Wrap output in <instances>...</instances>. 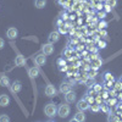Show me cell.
<instances>
[{"mask_svg":"<svg viewBox=\"0 0 122 122\" xmlns=\"http://www.w3.org/2000/svg\"><path fill=\"white\" fill-rule=\"evenodd\" d=\"M44 114L48 116V117H54L56 114H57V107L54 103H48L45 106H44Z\"/></svg>","mask_w":122,"mask_h":122,"instance_id":"obj_1","label":"cell"},{"mask_svg":"<svg viewBox=\"0 0 122 122\" xmlns=\"http://www.w3.org/2000/svg\"><path fill=\"white\" fill-rule=\"evenodd\" d=\"M70 112H71V107L67 104H62V105H60L57 107V115L61 118H66L70 115Z\"/></svg>","mask_w":122,"mask_h":122,"instance_id":"obj_2","label":"cell"},{"mask_svg":"<svg viewBox=\"0 0 122 122\" xmlns=\"http://www.w3.org/2000/svg\"><path fill=\"white\" fill-rule=\"evenodd\" d=\"M92 62H90V68L93 70H99L101 67V65H103V59H101L99 55H94L92 56Z\"/></svg>","mask_w":122,"mask_h":122,"instance_id":"obj_3","label":"cell"},{"mask_svg":"<svg viewBox=\"0 0 122 122\" xmlns=\"http://www.w3.org/2000/svg\"><path fill=\"white\" fill-rule=\"evenodd\" d=\"M77 110L78 111H87V110H89V107H90V104L88 103V100L84 98H82L81 100H78L77 101Z\"/></svg>","mask_w":122,"mask_h":122,"instance_id":"obj_4","label":"cell"},{"mask_svg":"<svg viewBox=\"0 0 122 122\" xmlns=\"http://www.w3.org/2000/svg\"><path fill=\"white\" fill-rule=\"evenodd\" d=\"M56 93H57V90H56V88H55L53 84H48V86L44 88V94H45L46 97H49V98L55 97Z\"/></svg>","mask_w":122,"mask_h":122,"instance_id":"obj_5","label":"cell"},{"mask_svg":"<svg viewBox=\"0 0 122 122\" xmlns=\"http://www.w3.org/2000/svg\"><path fill=\"white\" fill-rule=\"evenodd\" d=\"M42 51L45 55H51L54 53V44L53 43H49V42L46 44H43L42 45Z\"/></svg>","mask_w":122,"mask_h":122,"instance_id":"obj_6","label":"cell"},{"mask_svg":"<svg viewBox=\"0 0 122 122\" xmlns=\"http://www.w3.org/2000/svg\"><path fill=\"white\" fill-rule=\"evenodd\" d=\"M10 89H11L12 93H20L22 90V83L20 81H14L11 86H10Z\"/></svg>","mask_w":122,"mask_h":122,"instance_id":"obj_7","label":"cell"},{"mask_svg":"<svg viewBox=\"0 0 122 122\" xmlns=\"http://www.w3.org/2000/svg\"><path fill=\"white\" fill-rule=\"evenodd\" d=\"M17 36H18V30H17L15 27H10V28L6 30V37H7L9 39L14 40V39L17 38Z\"/></svg>","mask_w":122,"mask_h":122,"instance_id":"obj_8","label":"cell"},{"mask_svg":"<svg viewBox=\"0 0 122 122\" xmlns=\"http://www.w3.org/2000/svg\"><path fill=\"white\" fill-rule=\"evenodd\" d=\"M60 39V32H57V30H53V32H50L49 37H48V42L49 43H56L57 40Z\"/></svg>","mask_w":122,"mask_h":122,"instance_id":"obj_9","label":"cell"},{"mask_svg":"<svg viewBox=\"0 0 122 122\" xmlns=\"http://www.w3.org/2000/svg\"><path fill=\"white\" fill-rule=\"evenodd\" d=\"M0 86H3V87H9L11 86V82H10V78L9 76H6L5 73H1L0 75Z\"/></svg>","mask_w":122,"mask_h":122,"instance_id":"obj_10","label":"cell"},{"mask_svg":"<svg viewBox=\"0 0 122 122\" xmlns=\"http://www.w3.org/2000/svg\"><path fill=\"white\" fill-rule=\"evenodd\" d=\"M34 62L38 65V66H43L45 62H46V55L45 54H39L36 56L34 59Z\"/></svg>","mask_w":122,"mask_h":122,"instance_id":"obj_11","label":"cell"},{"mask_svg":"<svg viewBox=\"0 0 122 122\" xmlns=\"http://www.w3.org/2000/svg\"><path fill=\"white\" fill-rule=\"evenodd\" d=\"M65 100H66V103L67 104H72V103H75L76 101V93L75 92H68V93H66L65 94Z\"/></svg>","mask_w":122,"mask_h":122,"instance_id":"obj_12","label":"cell"},{"mask_svg":"<svg viewBox=\"0 0 122 122\" xmlns=\"http://www.w3.org/2000/svg\"><path fill=\"white\" fill-rule=\"evenodd\" d=\"M15 65L18 66V67L25 66V65H26V59H25V56L21 55V54H18V55L15 57Z\"/></svg>","mask_w":122,"mask_h":122,"instance_id":"obj_13","label":"cell"},{"mask_svg":"<svg viewBox=\"0 0 122 122\" xmlns=\"http://www.w3.org/2000/svg\"><path fill=\"white\" fill-rule=\"evenodd\" d=\"M10 104V97L7 94H0V106H9Z\"/></svg>","mask_w":122,"mask_h":122,"instance_id":"obj_14","label":"cell"},{"mask_svg":"<svg viewBox=\"0 0 122 122\" xmlns=\"http://www.w3.org/2000/svg\"><path fill=\"white\" fill-rule=\"evenodd\" d=\"M86 120V116H84V111H78V112L75 114L72 121H76V122H83Z\"/></svg>","mask_w":122,"mask_h":122,"instance_id":"obj_15","label":"cell"},{"mask_svg":"<svg viewBox=\"0 0 122 122\" xmlns=\"http://www.w3.org/2000/svg\"><path fill=\"white\" fill-rule=\"evenodd\" d=\"M39 68L38 67H30L29 70H28V76L30 77V78H37L38 76H39Z\"/></svg>","mask_w":122,"mask_h":122,"instance_id":"obj_16","label":"cell"},{"mask_svg":"<svg viewBox=\"0 0 122 122\" xmlns=\"http://www.w3.org/2000/svg\"><path fill=\"white\" fill-rule=\"evenodd\" d=\"M71 90H72L71 84H68V83H61V86H60V93L66 94V93H68V92H71Z\"/></svg>","mask_w":122,"mask_h":122,"instance_id":"obj_17","label":"cell"},{"mask_svg":"<svg viewBox=\"0 0 122 122\" xmlns=\"http://www.w3.org/2000/svg\"><path fill=\"white\" fill-rule=\"evenodd\" d=\"M46 5V0H34V6L37 9H44Z\"/></svg>","mask_w":122,"mask_h":122,"instance_id":"obj_18","label":"cell"},{"mask_svg":"<svg viewBox=\"0 0 122 122\" xmlns=\"http://www.w3.org/2000/svg\"><path fill=\"white\" fill-rule=\"evenodd\" d=\"M89 110H90V111H93V112H99V111H100V104H98V103L90 104Z\"/></svg>","mask_w":122,"mask_h":122,"instance_id":"obj_19","label":"cell"},{"mask_svg":"<svg viewBox=\"0 0 122 122\" xmlns=\"http://www.w3.org/2000/svg\"><path fill=\"white\" fill-rule=\"evenodd\" d=\"M104 81H107V82H114L115 78H114V76L107 71V72H105V75H104Z\"/></svg>","mask_w":122,"mask_h":122,"instance_id":"obj_20","label":"cell"},{"mask_svg":"<svg viewBox=\"0 0 122 122\" xmlns=\"http://www.w3.org/2000/svg\"><path fill=\"white\" fill-rule=\"evenodd\" d=\"M105 5H109L110 7H115L117 5V0H105Z\"/></svg>","mask_w":122,"mask_h":122,"instance_id":"obj_21","label":"cell"},{"mask_svg":"<svg viewBox=\"0 0 122 122\" xmlns=\"http://www.w3.org/2000/svg\"><path fill=\"white\" fill-rule=\"evenodd\" d=\"M105 104H107L109 106H115L116 105V99L112 98V99H106L105 100Z\"/></svg>","mask_w":122,"mask_h":122,"instance_id":"obj_22","label":"cell"},{"mask_svg":"<svg viewBox=\"0 0 122 122\" xmlns=\"http://www.w3.org/2000/svg\"><path fill=\"white\" fill-rule=\"evenodd\" d=\"M110 106L107 105V104H100V111H104V112H109L110 111V109H109Z\"/></svg>","mask_w":122,"mask_h":122,"instance_id":"obj_23","label":"cell"},{"mask_svg":"<svg viewBox=\"0 0 122 122\" xmlns=\"http://www.w3.org/2000/svg\"><path fill=\"white\" fill-rule=\"evenodd\" d=\"M93 89L95 90V93L98 94V93H100V92H103L104 88H103V86H100V84H94L93 86Z\"/></svg>","mask_w":122,"mask_h":122,"instance_id":"obj_24","label":"cell"},{"mask_svg":"<svg viewBox=\"0 0 122 122\" xmlns=\"http://www.w3.org/2000/svg\"><path fill=\"white\" fill-rule=\"evenodd\" d=\"M72 53H73V49H71V48H67V49L65 50V56H67L68 59H72V57H71V55H72Z\"/></svg>","mask_w":122,"mask_h":122,"instance_id":"obj_25","label":"cell"},{"mask_svg":"<svg viewBox=\"0 0 122 122\" xmlns=\"http://www.w3.org/2000/svg\"><path fill=\"white\" fill-rule=\"evenodd\" d=\"M86 84H87L89 88H92V87H93V84H94V78H90V77H88V79L86 81Z\"/></svg>","mask_w":122,"mask_h":122,"instance_id":"obj_26","label":"cell"},{"mask_svg":"<svg viewBox=\"0 0 122 122\" xmlns=\"http://www.w3.org/2000/svg\"><path fill=\"white\" fill-rule=\"evenodd\" d=\"M9 121H10V117L7 115H5V114L0 115V122H9Z\"/></svg>","mask_w":122,"mask_h":122,"instance_id":"obj_27","label":"cell"},{"mask_svg":"<svg viewBox=\"0 0 122 122\" xmlns=\"http://www.w3.org/2000/svg\"><path fill=\"white\" fill-rule=\"evenodd\" d=\"M97 71H98V70H93V68H92V71L88 73V77H90V78H94V77L97 76Z\"/></svg>","mask_w":122,"mask_h":122,"instance_id":"obj_28","label":"cell"},{"mask_svg":"<svg viewBox=\"0 0 122 122\" xmlns=\"http://www.w3.org/2000/svg\"><path fill=\"white\" fill-rule=\"evenodd\" d=\"M86 99L88 100V103H89V104H93V103H94V97H92V95H89V94H87Z\"/></svg>","mask_w":122,"mask_h":122,"instance_id":"obj_29","label":"cell"},{"mask_svg":"<svg viewBox=\"0 0 122 122\" xmlns=\"http://www.w3.org/2000/svg\"><path fill=\"white\" fill-rule=\"evenodd\" d=\"M59 32H60V33H66V32H67V29H66V27H65V26H60Z\"/></svg>","mask_w":122,"mask_h":122,"instance_id":"obj_30","label":"cell"},{"mask_svg":"<svg viewBox=\"0 0 122 122\" xmlns=\"http://www.w3.org/2000/svg\"><path fill=\"white\" fill-rule=\"evenodd\" d=\"M121 89H122V83L117 82L116 86H115V90H121Z\"/></svg>","mask_w":122,"mask_h":122,"instance_id":"obj_31","label":"cell"},{"mask_svg":"<svg viewBox=\"0 0 122 122\" xmlns=\"http://www.w3.org/2000/svg\"><path fill=\"white\" fill-rule=\"evenodd\" d=\"M4 44H5V43H4V39H3V38H0V50L4 48Z\"/></svg>","mask_w":122,"mask_h":122,"instance_id":"obj_32","label":"cell"},{"mask_svg":"<svg viewBox=\"0 0 122 122\" xmlns=\"http://www.w3.org/2000/svg\"><path fill=\"white\" fill-rule=\"evenodd\" d=\"M57 64H59L60 66H65V61H64L62 59H60V60L57 61Z\"/></svg>","mask_w":122,"mask_h":122,"instance_id":"obj_33","label":"cell"},{"mask_svg":"<svg viewBox=\"0 0 122 122\" xmlns=\"http://www.w3.org/2000/svg\"><path fill=\"white\" fill-rule=\"evenodd\" d=\"M101 98H103V95H98L97 97V103L98 104H101Z\"/></svg>","mask_w":122,"mask_h":122,"instance_id":"obj_34","label":"cell"},{"mask_svg":"<svg viewBox=\"0 0 122 122\" xmlns=\"http://www.w3.org/2000/svg\"><path fill=\"white\" fill-rule=\"evenodd\" d=\"M104 7H105V12H110V11H111V7H110L109 5H105Z\"/></svg>","mask_w":122,"mask_h":122,"instance_id":"obj_35","label":"cell"},{"mask_svg":"<svg viewBox=\"0 0 122 122\" xmlns=\"http://www.w3.org/2000/svg\"><path fill=\"white\" fill-rule=\"evenodd\" d=\"M98 15H99V17H100V18H104V17H105V15H106V12H99Z\"/></svg>","mask_w":122,"mask_h":122,"instance_id":"obj_36","label":"cell"},{"mask_svg":"<svg viewBox=\"0 0 122 122\" xmlns=\"http://www.w3.org/2000/svg\"><path fill=\"white\" fill-rule=\"evenodd\" d=\"M99 45H100L99 48H105V45H106V44H105L104 42H101V40H100V42H99Z\"/></svg>","mask_w":122,"mask_h":122,"instance_id":"obj_37","label":"cell"},{"mask_svg":"<svg viewBox=\"0 0 122 122\" xmlns=\"http://www.w3.org/2000/svg\"><path fill=\"white\" fill-rule=\"evenodd\" d=\"M99 27H100V28H104V27H106V23H105V22H101V23L99 25Z\"/></svg>","mask_w":122,"mask_h":122,"instance_id":"obj_38","label":"cell"},{"mask_svg":"<svg viewBox=\"0 0 122 122\" xmlns=\"http://www.w3.org/2000/svg\"><path fill=\"white\" fill-rule=\"evenodd\" d=\"M107 95H109V93H107V92H105V93L103 94V97H104V99H105V100L107 99Z\"/></svg>","mask_w":122,"mask_h":122,"instance_id":"obj_39","label":"cell"},{"mask_svg":"<svg viewBox=\"0 0 122 122\" xmlns=\"http://www.w3.org/2000/svg\"><path fill=\"white\" fill-rule=\"evenodd\" d=\"M90 49V51H94V53H97V48H89Z\"/></svg>","mask_w":122,"mask_h":122,"instance_id":"obj_40","label":"cell"},{"mask_svg":"<svg viewBox=\"0 0 122 122\" xmlns=\"http://www.w3.org/2000/svg\"><path fill=\"white\" fill-rule=\"evenodd\" d=\"M118 82H120V83H122V76L120 77V79H118Z\"/></svg>","mask_w":122,"mask_h":122,"instance_id":"obj_41","label":"cell"},{"mask_svg":"<svg viewBox=\"0 0 122 122\" xmlns=\"http://www.w3.org/2000/svg\"><path fill=\"white\" fill-rule=\"evenodd\" d=\"M120 99H121V100H122V94H121V95H120Z\"/></svg>","mask_w":122,"mask_h":122,"instance_id":"obj_42","label":"cell"}]
</instances>
